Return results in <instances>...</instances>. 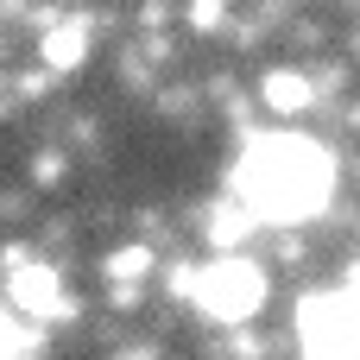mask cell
<instances>
[{"label": "cell", "mask_w": 360, "mask_h": 360, "mask_svg": "<svg viewBox=\"0 0 360 360\" xmlns=\"http://www.w3.org/2000/svg\"><path fill=\"white\" fill-rule=\"evenodd\" d=\"M329 184H335L329 152L310 146V139H297V133L259 139V146L240 158V171H234L240 209L259 215V221H272V228H291V221L316 215V209L329 202Z\"/></svg>", "instance_id": "6da1fadb"}, {"label": "cell", "mask_w": 360, "mask_h": 360, "mask_svg": "<svg viewBox=\"0 0 360 360\" xmlns=\"http://www.w3.org/2000/svg\"><path fill=\"white\" fill-rule=\"evenodd\" d=\"M259 304H266V272L247 266V259H221V266H209L202 285H196V310L215 316V323H228V329L247 323Z\"/></svg>", "instance_id": "7a4b0ae2"}, {"label": "cell", "mask_w": 360, "mask_h": 360, "mask_svg": "<svg viewBox=\"0 0 360 360\" xmlns=\"http://www.w3.org/2000/svg\"><path fill=\"white\" fill-rule=\"evenodd\" d=\"M304 342L310 360H360V310L348 297H323L304 310Z\"/></svg>", "instance_id": "3957f363"}, {"label": "cell", "mask_w": 360, "mask_h": 360, "mask_svg": "<svg viewBox=\"0 0 360 360\" xmlns=\"http://www.w3.org/2000/svg\"><path fill=\"white\" fill-rule=\"evenodd\" d=\"M259 95H266V108L272 114H304L310 108V76L304 70H266V82H259Z\"/></svg>", "instance_id": "277c9868"}, {"label": "cell", "mask_w": 360, "mask_h": 360, "mask_svg": "<svg viewBox=\"0 0 360 360\" xmlns=\"http://www.w3.org/2000/svg\"><path fill=\"white\" fill-rule=\"evenodd\" d=\"M13 304L32 310V316H51V304H57V272H51V266H19V272H13Z\"/></svg>", "instance_id": "5b68a950"}, {"label": "cell", "mask_w": 360, "mask_h": 360, "mask_svg": "<svg viewBox=\"0 0 360 360\" xmlns=\"http://www.w3.org/2000/svg\"><path fill=\"white\" fill-rule=\"evenodd\" d=\"M82 51H89V32H82L76 19H51V32H44V63H51V70H76Z\"/></svg>", "instance_id": "8992f818"}, {"label": "cell", "mask_w": 360, "mask_h": 360, "mask_svg": "<svg viewBox=\"0 0 360 360\" xmlns=\"http://www.w3.org/2000/svg\"><path fill=\"white\" fill-rule=\"evenodd\" d=\"M101 272H108V278H146V272H152V247H120V253L101 259Z\"/></svg>", "instance_id": "52a82bcc"}, {"label": "cell", "mask_w": 360, "mask_h": 360, "mask_svg": "<svg viewBox=\"0 0 360 360\" xmlns=\"http://www.w3.org/2000/svg\"><path fill=\"white\" fill-rule=\"evenodd\" d=\"M228 0H190V25H221Z\"/></svg>", "instance_id": "ba28073f"}]
</instances>
